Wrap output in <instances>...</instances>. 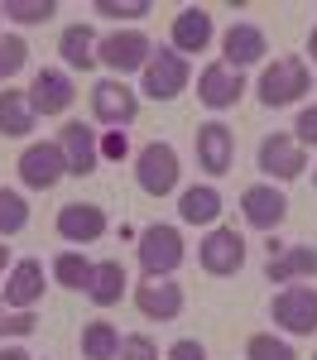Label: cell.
I'll return each mask as SVG.
<instances>
[{
  "mask_svg": "<svg viewBox=\"0 0 317 360\" xmlns=\"http://www.w3.org/2000/svg\"><path fill=\"white\" fill-rule=\"evenodd\" d=\"M313 91V72L303 58H274L264 72H259V106L264 111H279V106H293Z\"/></svg>",
  "mask_w": 317,
  "mask_h": 360,
  "instance_id": "6da1fadb",
  "label": "cell"
},
{
  "mask_svg": "<svg viewBox=\"0 0 317 360\" xmlns=\"http://www.w3.org/2000/svg\"><path fill=\"white\" fill-rule=\"evenodd\" d=\"M135 250H140V269H144V278H173V269L188 259L178 226H164V221L144 226V231H140V245H135Z\"/></svg>",
  "mask_w": 317,
  "mask_h": 360,
  "instance_id": "7a4b0ae2",
  "label": "cell"
},
{
  "mask_svg": "<svg viewBox=\"0 0 317 360\" xmlns=\"http://www.w3.org/2000/svg\"><path fill=\"white\" fill-rule=\"evenodd\" d=\"M149 58H154V44H149V34H140V29H115V34H106L96 44V63L111 68V77H120V82L130 72H144Z\"/></svg>",
  "mask_w": 317,
  "mask_h": 360,
  "instance_id": "3957f363",
  "label": "cell"
},
{
  "mask_svg": "<svg viewBox=\"0 0 317 360\" xmlns=\"http://www.w3.org/2000/svg\"><path fill=\"white\" fill-rule=\"evenodd\" d=\"M178 149L164 144V139H149L140 154H135V183H140L144 197H169L178 188Z\"/></svg>",
  "mask_w": 317,
  "mask_h": 360,
  "instance_id": "277c9868",
  "label": "cell"
},
{
  "mask_svg": "<svg viewBox=\"0 0 317 360\" xmlns=\"http://www.w3.org/2000/svg\"><path fill=\"white\" fill-rule=\"evenodd\" d=\"M198 264L212 278H231L245 269V236L235 226H212L198 245Z\"/></svg>",
  "mask_w": 317,
  "mask_h": 360,
  "instance_id": "5b68a950",
  "label": "cell"
},
{
  "mask_svg": "<svg viewBox=\"0 0 317 360\" xmlns=\"http://www.w3.org/2000/svg\"><path fill=\"white\" fill-rule=\"evenodd\" d=\"M269 317H274V327H284L288 336H313L317 332V288L313 283H288L284 293H274Z\"/></svg>",
  "mask_w": 317,
  "mask_h": 360,
  "instance_id": "8992f818",
  "label": "cell"
},
{
  "mask_svg": "<svg viewBox=\"0 0 317 360\" xmlns=\"http://www.w3.org/2000/svg\"><path fill=\"white\" fill-rule=\"evenodd\" d=\"M144 96L149 101H178L183 91H188V77H193V68H188V58L173 53V49H154V58L144 63Z\"/></svg>",
  "mask_w": 317,
  "mask_h": 360,
  "instance_id": "52a82bcc",
  "label": "cell"
},
{
  "mask_svg": "<svg viewBox=\"0 0 317 360\" xmlns=\"http://www.w3.org/2000/svg\"><path fill=\"white\" fill-rule=\"evenodd\" d=\"M20 183L34 188V193H48L58 188L63 178H67V164H63V149H58V139H34L25 144V154H20Z\"/></svg>",
  "mask_w": 317,
  "mask_h": 360,
  "instance_id": "ba28073f",
  "label": "cell"
},
{
  "mask_svg": "<svg viewBox=\"0 0 317 360\" xmlns=\"http://www.w3.org/2000/svg\"><path fill=\"white\" fill-rule=\"evenodd\" d=\"M91 115H96V125L125 130L140 115V91H130L120 77H101V82L91 86Z\"/></svg>",
  "mask_w": 317,
  "mask_h": 360,
  "instance_id": "9c48e42d",
  "label": "cell"
},
{
  "mask_svg": "<svg viewBox=\"0 0 317 360\" xmlns=\"http://www.w3.org/2000/svg\"><path fill=\"white\" fill-rule=\"evenodd\" d=\"M303 168H308V149L293 135L259 139V173L269 183H293V178H303Z\"/></svg>",
  "mask_w": 317,
  "mask_h": 360,
  "instance_id": "30bf717a",
  "label": "cell"
},
{
  "mask_svg": "<svg viewBox=\"0 0 317 360\" xmlns=\"http://www.w3.org/2000/svg\"><path fill=\"white\" fill-rule=\"evenodd\" d=\"M58 236L67 240V245H91V240H101L111 221H106V207H96V202H67V207H58Z\"/></svg>",
  "mask_w": 317,
  "mask_h": 360,
  "instance_id": "8fae6325",
  "label": "cell"
},
{
  "mask_svg": "<svg viewBox=\"0 0 317 360\" xmlns=\"http://www.w3.org/2000/svg\"><path fill=\"white\" fill-rule=\"evenodd\" d=\"M58 149H63V164H67V178H86L101 164V144H96V130L82 125V120H67L58 130Z\"/></svg>",
  "mask_w": 317,
  "mask_h": 360,
  "instance_id": "7c38bea8",
  "label": "cell"
},
{
  "mask_svg": "<svg viewBox=\"0 0 317 360\" xmlns=\"http://www.w3.org/2000/svg\"><path fill=\"white\" fill-rule=\"evenodd\" d=\"M240 217L255 226V231H279L288 221V197L274 183H250L240 193Z\"/></svg>",
  "mask_w": 317,
  "mask_h": 360,
  "instance_id": "4fadbf2b",
  "label": "cell"
},
{
  "mask_svg": "<svg viewBox=\"0 0 317 360\" xmlns=\"http://www.w3.org/2000/svg\"><path fill=\"white\" fill-rule=\"evenodd\" d=\"M240 96H245V77H240L235 68L207 63V68L198 72V101L207 106V111H231Z\"/></svg>",
  "mask_w": 317,
  "mask_h": 360,
  "instance_id": "5bb4252c",
  "label": "cell"
},
{
  "mask_svg": "<svg viewBox=\"0 0 317 360\" xmlns=\"http://www.w3.org/2000/svg\"><path fill=\"white\" fill-rule=\"evenodd\" d=\"M216 39V25H212V15L202 10V5H183L178 15H173L169 25V49L173 53H207V44Z\"/></svg>",
  "mask_w": 317,
  "mask_h": 360,
  "instance_id": "9a60e30c",
  "label": "cell"
},
{
  "mask_svg": "<svg viewBox=\"0 0 317 360\" xmlns=\"http://www.w3.org/2000/svg\"><path fill=\"white\" fill-rule=\"evenodd\" d=\"M72 101H77V86H72L67 72H58V68H39L34 72V82H29V106H34V115H63Z\"/></svg>",
  "mask_w": 317,
  "mask_h": 360,
  "instance_id": "2e32d148",
  "label": "cell"
},
{
  "mask_svg": "<svg viewBox=\"0 0 317 360\" xmlns=\"http://www.w3.org/2000/svg\"><path fill=\"white\" fill-rule=\"evenodd\" d=\"M135 307L149 322H173L183 312V283H173V278H144V283H135Z\"/></svg>",
  "mask_w": 317,
  "mask_h": 360,
  "instance_id": "e0dca14e",
  "label": "cell"
},
{
  "mask_svg": "<svg viewBox=\"0 0 317 360\" xmlns=\"http://www.w3.org/2000/svg\"><path fill=\"white\" fill-rule=\"evenodd\" d=\"M231 164H235V135H231V125H221V120L198 125V168H207L212 178H221V173H231Z\"/></svg>",
  "mask_w": 317,
  "mask_h": 360,
  "instance_id": "ac0fdd59",
  "label": "cell"
},
{
  "mask_svg": "<svg viewBox=\"0 0 317 360\" xmlns=\"http://www.w3.org/2000/svg\"><path fill=\"white\" fill-rule=\"evenodd\" d=\"M264 53H269V39H264L259 25H245V20H240V25H231L226 34H221V63L235 68V72L250 68V63H259Z\"/></svg>",
  "mask_w": 317,
  "mask_h": 360,
  "instance_id": "d6986e66",
  "label": "cell"
},
{
  "mask_svg": "<svg viewBox=\"0 0 317 360\" xmlns=\"http://www.w3.org/2000/svg\"><path fill=\"white\" fill-rule=\"evenodd\" d=\"M44 298V264L39 259H15L5 274V307L34 312V303Z\"/></svg>",
  "mask_w": 317,
  "mask_h": 360,
  "instance_id": "ffe728a7",
  "label": "cell"
},
{
  "mask_svg": "<svg viewBox=\"0 0 317 360\" xmlns=\"http://www.w3.org/2000/svg\"><path fill=\"white\" fill-rule=\"evenodd\" d=\"M313 274H317V245H284L264 264L269 283H293V278H313Z\"/></svg>",
  "mask_w": 317,
  "mask_h": 360,
  "instance_id": "44dd1931",
  "label": "cell"
},
{
  "mask_svg": "<svg viewBox=\"0 0 317 360\" xmlns=\"http://www.w3.org/2000/svg\"><path fill=\"white\" fill-rule=\"evenodd\" d=\"M96 29L91 25H67L63 34H58V53H63V63L72 68V72H91L96 68Z\"/></svg>",
  "mask_w": 317,
  "mask_h": 360,
  "instance_id": "7402d4cb",
  "label": "cell"
},
{
  "mask_svg": "<svg viewBox=\"0 0 317 360\" xmlns=\"http://www.w3.org/2000/svg\"><path fill=\"white\" fill-rule=\"evenodd\" d=\"M34 106H29V91H15V86H5L0 91V135L5 139H25L34 130Z\"/></svg>",
  "mask_w": 317,
  "mask_h": 360,
  "instance_id": "603a6c76",
  "label": "cell"
},
{
  "mask_svg": "<svg viewBox=\"0 0 317 360\" xmlns=\"http://www.w3.org/2000/svg\"><path fill=\"white\" fill-rule=\"evenodd\" d=\"M178 217L188 226H216V217H221V193H216L212 183L188 188V193L178 197Z\"/></svg>",
  "mask_w": 317,
  "mask_h": 360,
  "instance_id": "cb8c5ba5",
  "label": "cell"
},
{
  "mask_svg": "<svg viewBox=\"0 0 317 360\" xmlns=\"http://www.w3.org/2000/svg\"><path fill=\"white\" fill-rule=\"evenodd\" d=\"M125 283H130V278H125V264H120V259H101V264L91 269L86 298H91L96 307H115L120 298H125Z\"/></svg>",
  "mask_w": 317,
  "mask_h": 360,
  "instance_id": "d4e9b609",
  "label": "cell"
},
{
  "mask_svg": "<svg viewBox=\"0 0 317 360\" xmlns=\"http://www.w3.org/2000/svg\"><path fill=\"white\" fill-rule=\"evenodd\" d=\"M91 269H96V264H91L86 255H77V250H63L53 259V278L63 288H72V293H86V288H91Z\"/></svg>",
  "mask_w": 317,
  "mask_h": 360,
  "instance_id": "484cf974",
  "label": "cell"
},
{
  "mask_svg": "<svg viewBox=\"0 0 317 360\" xmlns=\"http://www.w3.org/2000/svg\"><path fill=\"white\" fill-rule=\"evenodd\" d=\"M82 356L86 360H115L120 356V332L111 322H86L82 327Z\"/></svg>",
  "mask_w": 317,
  "mask_h": 360,
  "instance_id": "4316f807",
  "label": "cell"
},
{
  "mask_svg": "<svg viewBox=\"0 0 317 360\" xmlns=\"http://www.w3.org/2000/svg\"><path fill=\"white\" fill-rule=\"evenodd\" d=\"M0 15L15 20V25H48L58 15V0H5Z\"/></svg>",
  "mask_w": 317,
  "mask_h": 360,
  "instance_id": "83f0119b",
  "label": "cell"
},
{
  "mask_svg": "<svg viewBox=\"0 0 317 360\" xmlns=\"http://www.w3.org/2000/svg\"><path fill=\"white\" fill-rule=\"evenodd\" d=\"M29 226V202L15 188H0V236H20Z\"/></svg>",
  "mask_w": 317,
  "mask_h": 360,
  "instance_id": "f1b7e54d",
  "label": "cell"
},
{
  "mask_svg": "<svg viewBox=\"0 0 317 360\" xmlns=\"http://www.w3.org/2000/svg\"><path fill=\"white\" fill-rule=\"evenodd\" d=\"M245 360H298V351L288 346L284 336H274V332H255L250 341H245Z\"/></svg>",
  "mask_w": 317,
  "mask_h": 360,
  "instance_id": "f546056e",
  "label": "cell"
},
{
  "mask_svg": "<svg viewBox=\"0 0 317 360\" xmlns=\"http://www.w3.org/2000/svg\"><path fill=\"white\" fill-rule=\"evenodd\" d=\"M25 63H29V44L20 34H0V82L10 86L15 72H25Z\"/></svg>",
  "mask_w": 317,
  "mask_h": 360,
  "instance_id": "4dcf8cb0",
  "label": "cell"
},
{
  "mask_svg": "<svg viewBox=\"0 0 317 360\" xmlns=\"http://www.w3.org/2000/svg\"><path fill=\"white\" fill-rule=\"evenodd\" d=\"M34 327H39V317H34V312L5 307V298H0V341H20V336H34Z\"/></svg>",
  "mask_w": 317,
  "mask_h": 360,
  "instance_id": "1f68e13d",
  "label": "cell"
},
{
  "mask_svg": "<svg viewBox=\"0 0 317 360\" xmlns=\"http://www.w3.org/2000/svg\"><path fill=\"white\" fill-rule=\"evenodd\" d=\"M154 5L149 0H96V15H106V20H144Z\"/></svg>",
  "mask_w": 317,
  "mask_h": 360,
  "instance_id": "d6a6232c",
  "label": "cell"
},
{
  "mask_svg": "<svg viewBox=\"0 0 317 360\" xmlns=\"http://www.w3.org/2000/svg\"><path fill=\"white\" fill-rule=\"evenodd\" d=\"M115 360H159V346H154V336H144V332L120 336V356Z\"/></svg>",
  "mask_w": 317,
  "mask_h": 360,
  "instance_id": "836d02e7",
  "label": "cell"
},
{
  "mask_svg": "<svg viewBox=\"0 0 317 360\" xmlns=\"http://www.w3.org/2000/svg\"><path fill=\"white\" fill-rule=\"evenodd\" d=\"M164 360H207V346L193 341V336H183V341H173L169 351H164Z\"/></svg>",
  "mask_w": 317,
  "mask_h": 360,
  "instance_id": "e575fe53",
  "label": "cell"
},
{
  "mask_svg": "<svg viewBox=\"0 0 317 360\" xmlns=\"http://www.w3.org/2000/svg\"><path fill=\"white\" fill-rule=\"evenodd\" d=\"M293 130H298V144H303V149H308V144H317V106H303V111H298V125H293Z\"/></svg>",
  "mask_w": 317,
  "mask_h": 360,
  "instance_id": "d590c367",
  "label": "cell"
},
{
  "mask_svg": "<svg viewBox=\"0 0 317 360\" xmlns=\"http://www.w3.org/2000/svg\"><path fill=\"white\" fill-rule=\"evenodd\" d=\"M125 149H130V144H125V130H111L106 144H101V154H111V159H125Z\"/></svg>",
  "mask_w": 317,
  "mask_h": 360,
  "instance_id": "8d00e7d4",
  "label": "cell"
},
{
  "mask_svg": "<svg viewBox=\"0 0 317 360\" xmlns=\"http://www.w3.org/2000/svg\"><path fill=\"white\" fill-rule=\"evenodd\" d=\"M0 360H34L25 346H0Z\"/></svg>",
  "mask_w": 317,
  "mask_h": 360,
  "instance_id": "74e56055",
  "label": "cell"
},
{
  "mask_svg": "<svg viewBox=\"0 0 317 360\" xmlns=\"http://www.w3.org/2000/svg\"><path fill=\"white\" fill-rule=\"evenodd\" d=\"M0 274H10V245H0Z\"/></svg>",
  "mask_w": 317,
  "mask_h": 360,
  "instance_id": "f35d334b",
  "label": "cell"
},
{
  "mask_svg": "<svg viewBox=\"0 0 317 360\" xmlns=\"http://www.w3.org/2000/svg\"><path fill=\"white\" fill-rule=\"evenodd\" d=\"M308 58L317 63V25H313V34H308Z\"/></svg>",
  "mask_w": 317,
  "mask_h": 360,
  "instance_id": "ab89813d",
  "label": "cell"
},
{
  "mask_svg": "<svg viewBox=\"0 0 317 360\" xmlns=\"http://www.w3.org/2000/svg\"><path fill=\"white\" fill-rule=\"evenodd\" d=\"M313 188H317V168H313Z\"/></svg>",
  "mask_w": 317,
  "mask_h": 360,
  "instance_id": "60d3db41",
  "label": "cell"
},
{
  "mask_svg": "<svg viewBox=\"0 0 317 360\" xmlns=\"http://www.w3.org/2000/svg\"><path fill=\"white\" fill-rule=\"evenodd\" d=\"M313 360H317V356H313Z\"/></svg>",
  "mask_w": 317,
  "mask_h": 360,
  "instance_id": "b9f144b4",
  "label": "cell"
}]
</instances>
